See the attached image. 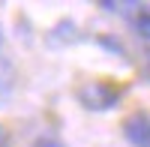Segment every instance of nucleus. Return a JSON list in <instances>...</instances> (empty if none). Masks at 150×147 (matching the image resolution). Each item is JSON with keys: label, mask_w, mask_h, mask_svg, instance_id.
Returning <instances> with one entry per match:
<instances>
[{"label": "nucleus", "mask_w": 150, "mask_h": 147, "mask_svg": "<svg viewBox=\"0 0 150 147\" xmlns=\"http://www.w3.org/2000/svg\"><path fill=\"white\" fill-rule=\"evenodd\" d=\"M12 81H15V69L6 57H0V96H6L12 90Z\"/></svg>", "instance_id": "3"}, {"label": "nucleus", "mask_w": 150, "mask_h": 147, "mask_svg": "<svg viewBox=\"0 0 150 147\" xmlns=\"http://www.w3.org/2000/svg\"><path fill=\"white\" fill-rule=\"evenodd\" d=\"M144 78H150V54L144 57Z\"/></svg>", "instance_id": "9"}, {"label": "nucleus", "mask_w": 150, "mask_h": 147, "mask_svg": "<svg viewBox=\"0 0 150 147\" xmlns=\"http://www.w3.org/2000/svg\"><path fill=\"white\" fill-rule=\"evenodd\" d=\"M135 33L141 36V39H150V12H138L135 15Z\"/></svg>", "instance_id": "5"}, {"label": "nucleus", "mask_w": 150, "mask_h": 147, "mask_svg": "<svg viewBox=\"0 0 150 147\" xmlns=\"http://www.w3.org/2000/svg\"><path fill=\"white\" fill-rule=\"evenodd\" d=\"M0 147H9V132L0 126Z\"/></svg>", "instance_id": "7"}, {"label": "nucleus", "mask_w": 150, "mask_h": 147, "mask_svg": "<svg viewBox=\"0 0 150 147\" xmlns=\"http://www.w3.org/2000/svg\"><path fill=\"white\" fill-rule=\"evenodd\" d=\"M0 39H3V36H0Z\"/></svg>", "instance_id": "11"}, {"label": "nucleus", "mask_w": 150, "mask_h": 147, "mask_svg": "<svg viewBox=\"0 0 150 147\" xmlns=\"http://www.w3.org/2000/svg\"><path fill=\"white\" fill-rule=\"evenodd\" d=\"M126 141L132 147H150V114L144 111H135L129 120H126Z\"/></svg>", "instance_id": "2"}, {"label": "nucleus", "mask_w": 150, "mask_h": 147, "mask_svg": "<svg viewBox=\"0 0 150 147\" xmlns=\"http://www.w3.org/2000/svg\"><path fill=\"white\" fill-rule=\"evenodd\" d=\"M69 42V39H75V24L72 21H63L60 27H54V36H51V42Z\"/></svg>", "instance_id": "4"}, {"label": "nucleus", "mask_w": 150, "mask_h": 147, "mask_svg": "<svg viewBox=\"0 0 150 147\" xmlns=\"http://www.w3.org/2000/svg\"><path fill=\"white\" fill-rule=\"evenodd\" d=\"M33 147H63V144H60L57 138H39V141H36Z\"/></svg>", "instance_id": "6"}, {"label": "nucleus", "mask_w": 150, "mask_h": 147, "mask_svg": "<svg viewBox=\"0 0 150 147\" xmlns=\"http://www.w3.org/2000/svg\"><path fill=\"white\" fill-rule=\"evenodd\" d=\"M126 3H138V0H126Z\"/></svg>", "instance_id": "10"}, {"label": "nucleus", "mask_w": 150, "mask_h": 147, "mask_svg": "<svg viewBox=\"0 0 150 147\" xmlns=\"http://www.w3.org/2000/svg\"><path fill=\"white\" fill-rule=\"evenodd\" d=\"M78 96H81V102L90 108V111H105V108H114L120 102V90L111 87V84H105V81L84 84V87L78 90Z\"/></svg>", "instance_id": "1"}, {"label": "nucleus", "mask_w": 150, "mask_h": 147, "mask_svg": "<svg viewBox=\"0 0 150 147\" xmlns=\"http://www.w3.org/2000/svg\"><path fill=\"white\" fill-rule=\"evenodd\" d=\"M102 6H105L108 12H114V9H117V3H114V0H102Z\"/></svg>", "instance_id": "8"}]
</instances>
